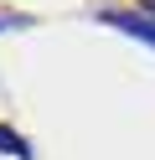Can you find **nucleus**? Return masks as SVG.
I'll return each instance as SVG.
<instances>
[{
	"instance_id": "nucleus-1",
	"label": "nucleus",
	"mask_w": 155,
	"mask_h": 160,
	"mask_svg": "<svg viewBox=\"0 0 155 160\" xmlns=\"http://www.w3.org/2000/svg\"><path fill=\"white\" fill-rule=\"evenodd\" d=\"M98 21L119 26L124 36H134V42H145V47H155V16H145V11H103Z\"/></svg>"
},
{
	"instance_id": "nucleus-2",
	"label": "nucleus",
	"mask_w": 155,
	"mask_h": 160,
	"mask_svg": "<svg viewBox=\"0 0 155 160\" xmlns=\"http://www.w3.org/2000/svg\"><path fill=\"white\" fill-rule=\"evenodd\" d=\"M0 155H16V160H31V145L16 134V129H0Z\"/></svg>"
},
{
	"instance_id": "nucleus-3",
	"label": "nucleus",
	"mask_w": 155,
	"mask_h": 160,
	"mask_svg": "<svg viewBox=\"0 0 155 160\" xmlns=\"http://www.w3.org/2000/svg\"><path fill=\"white\" fill-rule=\"evenodd\" d=\"M10 26H26V16H10V21L0 16V31H10Z\"/></svg>"
},
{
	"instance_id": "nucleus-4",
	"label": "nucleus",
	"mask_w": 155,
	"mask_h": 160,
	"mask_svg": "<svg viewBox=\"0 0 155 160\" xmlns=\"http://www.w3.org/2000/svg\"><path fill=\"white\" fill-rule=\"evenodd\" d=\"M140 11H145V16H155V0H140Z\"/></svg>"
}]
</instances>
